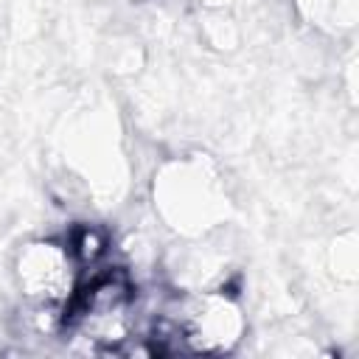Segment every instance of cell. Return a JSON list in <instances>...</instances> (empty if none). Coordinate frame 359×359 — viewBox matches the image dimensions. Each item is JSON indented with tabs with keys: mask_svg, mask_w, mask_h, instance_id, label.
<instances>
[{
	"mask_svg": "<svg viewBox=\"0 0 359 359\" xmlns=\"http://www.w3.org/2000/svg\"><path fill=\"white\" fill-rule=\"evenodd\" d=\"M101 236L95 233V230H87V233H81V238H79V255L81 258H95L98 252H101Z\"/></svg>",
	"mask_w": 359,
	"mask_h": 359,
	"instance_id": "obj_1",
	"label": "cell"
}]
</instances>
